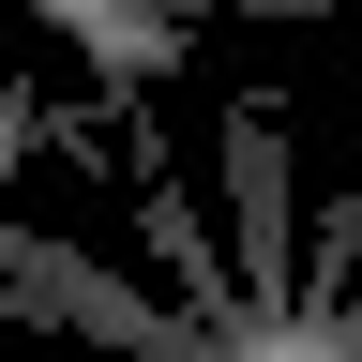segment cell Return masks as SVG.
<instances>
[{"instance_id": "cell-1", "label": "cell", "mask_w": 362, "mask_h": 362, "mask_svg": "<svg viewBox=\"0 0 362 362\" xmlns=\"http://www.w3.org/2000/svg\"><path fill=\"white\" fill-rule=\"evenodd\" d=\"M16 16H61L90 61H106V90H151L181 61V30H166V0H16Z\"/></svg>"}, {"instance_id": "cell-2", "label": "cell", "mask_w": 362, "mask_h": 362, "mask_svg": "<svg viewBox=\"0 0 362 362\" xmlns=\"http://www.w3.org/2000/svg\"><path fill=\"white\" fill-rule=\"evenodd\" d=\"M0 16H16V0H0Z\"/></svg>"}]
</instances>
